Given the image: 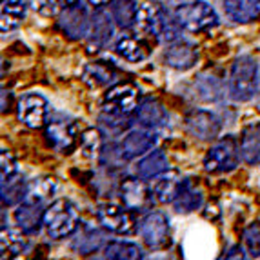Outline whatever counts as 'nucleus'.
<instances>
[{
    "label": "nucleus",
    "mask_w": 260,
    "mask_h": 260,
    "mask_svg": "<svg viewBox=\"0 0 260 260\" xmlns=\"http://www.w3.org/2000/svg\"><path fill=\"white\" fill-rule=\"evenodd\" d=\"M195 91L199 99L204 102H218L222 99V82L217 77H209V75H202L197 78L195 82Z\"/></svg>",
    "instance_id": "7c9ffc66"
},
{
    "label": "nucleus",
    "mask_w": 260,
    "mask_h": 260,
    "mask_svg": "<svg viewBox=\"0 0 260 260\" xmlns=\"http://www.w3.org/2000/svg\"><path fill=\"white\" fill-rule=\"evenodd\" d=\"M115 51L127 62H142L149 56V46L144 40L135 39V37H122L117 40Z\"/></svg>",
    "instance_id": "a878e982"
},
{
    "label": "nucleus",
    "mask_w": 260,
    "mask_h": 260,
    "mask_svg": "<svg viewBox=\"0 0 260 260\" xmlns=\"http://www.w3.org/2000/svg\"><path fill=\"white\" fill-rule=\"evenodd\" d=\"M27 187H29V184L24 180L22 173L18 177H15L13 180L4 182L2 184V204L4 206L20 204L27 193Z\"/></svg>",
    "instance_id": "2f4dec72"
},
{
    "label": "nucleus",
    "mask_w": 260,
    "mask_h": 260,
    "mask_svg": "<svg viewBox=\"0 0 260 260\" xmlns=\"http://www.w3.org/2000/svg\"><path fill=\"white\" fill-rule=\"evenodd\" d=\"M80 222V213L77 206L68 199H56L55 202L48 206L44 215V225L51 239H66L75 235Z\"/></svg>",
    "instance_id": "7ed1b4c3"
},
{
    "label": "nucleus",
    "mask_w": 260,
    "mask_h": 260,
    "mask_svg": "<svg viewBox=\"0 0 260 260\" xmlns=\"http://www.w3.org/2000/svg\"><path fill=\"white\" fill-rule=\"evenodd\" d=\"M222 258H246V255H244V249L240 246H233L231 249L225 251V255Z\"/></svg>",
    "instance_id": "4c0bfd02"
},
{
    "label": "nucleus",
    "mask_w": 260,
    "mask_h": 260,
    "mask_svg": "<svg viewBox=\"0 0 260 260\" xmlns=\"http://www.w3.org/2000/svg\"><path fill=\"white\" fill-rule=\"evenodd\" d=\"M140 235L149 249H166L171 246L169 218L162 211H151L140 222Z\"/></svg>",
    "instance_id": "6e6552de"
},
{
    "label": "nucleus",
    "mask_w": 260,
    "mask_h": 260,
    "mask_svg": "<svg viewBox=\"0 0 260 260\" xmlns=\"http://www.w3.org/2000/svg\"><path fill=\"white\" fill-rule=\"evenodd\" d=\"M24 17H26V0H2V11H0L2 33L17 29Z\"/></svg>",
    "instance_id": "bb28decb"
},
{
    "label": "nucleus",
    "mask_w": 260,
    "mask_h": 260,
    "mask_svg": "<svg viewBox=\"0 0 260 260\" xmlns=\"http://www.w3.org/2000/svg\"><path fill=\"white\" fill-rule=\"evenodd\" d=\"M111 17L118 27L122 29H129L137 24V17H139V6L135 0H113L111 4Z\"/></svg>",
    "instance_id": "cd10ccee"
},
{
    "label": "nucleus",
    "mask_w": 260,
    "mask_h": 260,
    "mask_svg": "<svg viewBox=\"0 0 260 260\" xmlns=\"http://www.w3.org/2000/svg\"><path fill=\"white\" fill-rule=\"evenodd\" d=\"M104 247V233L93 225L80 224L75 231L73 249L80 255H91Z\"/></svg>",
    "instance_id": "aec40b11"
},
{
    "label": "nucleus",
    "mask_w": 260,
    "mask_h": 260,
    "mask_svg": "<svg viewBox=\"0 0 260 260\" xmlns=\"http://www.w3.org/2000/svg\"><path fill=\"white\" fill-rule=\"evenodd\" d=\"M24 231L11 230L8 225H2V233H0V251H2V258H13V256H20L22 253L27 251V239H24Z\"/></svg>",
    "instance_id": "b1692460"
},
{
    "label": "nucleus",
    "mask_w": 260,
    "mask_h": 260,
    "mask_svg": "<svg viewBox=\"0 0 260 260\" xmlns=\"http://www.w3.org/2000/svg\"><path fill=\"white\" fill-rule=\"evenodd\" d=\"M193 0H168L169 6H173V8H178V6H184V4H189Z\"/></svg>",
    "instance_id": "58836bf2"
},
{
    "label": "nucleus",
    "mask_w": 260,
    "mask_h": 260,
    "mask_svg": "<svg viewBox=\"0 0 260 260\" xmlns=\"http://www.w3.org/2000/svg\"><path fill=\"white\" fill-rule=\"evenodd\" d=\"M102 256L111 260H140L144 251L139 244L126 242V240H113L102 247Z\"/></svg>",
    "instance_id": "c85d7f7f"
},
{
    "label": "nucleus",
    "mask_w": 260,
    "mask_h": 260,
    "mask_svg": "<svg viewBox=\"0 0 260 260\" xmlns=\"http://www.w3.org/2000/svg\"><path fill=\"white\" fill-rule=\"evenodd\" d=\"M62 8L66 6H77V4H84V0H60Z\"/></svg>",
    "instance_id": "ea45409f"
},
{
    "label": "nucleus",
    "mask_w": 260,
    "mask_h": 260,
    "mask_svg": "<svg viewBox=\"0 0 260 260\" xmlns=\"http://www.w3.org/2000/svg\"><path fill=\"white\" fill-rule=\"evenodd\" d=\"M135 26L139 27L140 33L149 35L155 40H158V42L166 44L178 40V33L182 29L175 13H169L168 9L162 4H158V2L140 6Z\"/></svg>",
    "instance_id": "f03ea898"
},
{
    "label": "nucleus",
    "mask_w": 260,
    "mask_h": 260,
    "mask_svg": "<svg viewBox=\"0 0 260 260\" xmlns=\"http://www.w3.org/2000/svg\"><path fill=\"white\" fill-rule=\"evenodd\" d=\"M113 78H115V70H113L111 66L106 64V62H91L82 71L84 84L89 86L91 89L108 86V84L113 82Z\"/></svg>",
    "instance_id": "c756f323"
},
{
    "label": "nucleus",
    "mask_w": 260,
    "mask_h": 260,
    "mask_svg": "<svg viewBox=\"0 0 260 260\" xmlns=\"http://www.w3.org/2000/svg\"><path fill=\"white\" fill-rule=\"evenodd\" d=\"M20 175V169H18V164L15 160L13 153L9 151V149H2L0 153V178H2V182H9V180H13L15 177Z\"/></svg>",
    "instance_id": "72a5a7b5"
},
{
    "label": "nucleus",
    "mask_w": 260,
    "mask_h": 260,
    "mask_svg": "<svg viewBox=\"0 0 260 260\" xmlns=\"http://www.w3.org/2000/svg\"><path fill=\"white\" fill-rule=\"evenodd\" d=\"M80 148H82L84 155L93 156L95 153L102 151V135L99 129H86L80 135Z\"/></svg>",
    "instance_id": "f704fd0d"
},
{
    "label": "nucleus",
    "mask_w": 260,
    "mask_h": 260,
    "mask_svg": "<svg viewBox=\"0 0 260 260\" xmlns=\"http://www.w3.org/2000/svg\"><path fill=\"white\" fill-rule=\"evenodd\" d=\"M169 117L164 106L155 99H146L137 108V122L146 129H160L168 124Z\"/></svg>",
    "instance_id": "a211bd4d"
},
{
    "label": "nucleus",
    "mask_w": 260,
    "mask_h": 260,
    "mask_svg": "<svg viewBox=\"0 0 260 260\" xmlns=\"http://www.w3.org/2000/svg\"><path fill=\"white\" fill-rule=\"evenodd\" d=\"M240 156V144H237L233 137H225L208 151L204 169L208 173H230L239 166Z\"/></svg>",
    "instance_id": "423d86ee"
},
{
    "label": "nucleus",
    "mask_w": 260,
    "mask_h": 260,
    "mask_svg": "<svg viewBox=\"0 0 260 260\" xmlns=\"http://www.w3.org/2000/svg\"><path fill=\"white\" fill-rule=\"evenodd\" d=\"M202 206V193L195 187L191 178H184L177 199L173 200V208L177 213H193Z\"/></svg>",
    "instance_id": "393cba45"
},
{
    "label": "nucleus",
    "mask_w": 260,
    "mask_h": 260,
    "mask_svg": "<svg viewBox=\"0 0 260 260\" xmlns=\"http://www.w3.org/2000/svg\"><path fill=\"white\" fill-rule=\"evenodd\" d=\"M29 6L44 17H55L58 13V6L62 4L60 0H29Z\"/></svg>",
    "instance_id": "c9c22d12"
},
{
    "label": "nucleus",
    "mask_w": 260,
    "mask_h": 260,
    "mask_svg": "<svg viewBox=\"0 0 260 260\" xmlns=\"http://www.w3.org/2000/svg\"><path fill=\"white\" fill-rule=\"evenodd\" d=\"M55 193L53 178H35L29 182L27 193L15 209V222L26 235H35L44 225L46 215V200Z\"/></svg>",
    "instance_id": "f257e3e1"
},
{
    "label": "nucleus",
    "mask_w": 260,
    "mask_h": 260,
    "mask_svg": "<svg viewBox=\"0 0 260 260\" xmlns=\"http://www.w3.org/2000/svg\"><path fill=\"white\" fill-rule=\"evenodd\" d=\"M244 249L249 256H260V220L249 224L244 231Z\"/></svg>",
    "instance_id": "473e14b6"
},
{
    "label": "nucleus",
    "mask_w": 260,
    "mask_h": 260,
    "mask_svg": "<svg viewBox=\"0 0 260 260\" xmlns=\"http://www.w3.org/2000/svg\"><path fill=\"white\" fill-rule=\"evenodd\" d=\"M222 8L237 24H249L260 18V0H224Z\"/></svg>",
    "instance_id": "6ab92c4d"
},
{
    "label": "nucleus",
    "mask_w": 260,
    "mask_h": 260,
    "mask_svg": "<svg viewBox=\"0 0 260 260\" xmlns=\"http://www.w3.org/2000/svg\"><path fill=\"white\" fill-rule=\"evenodd\" d=\"M139 89L131 84H115L104 95V113L111 117L127 118L139 108Z\"/></svg>",
    "instance_id": "0eeeda50"
},
{
    "label": "nucleus",
    "mask_w": 260,
    "mask_h": 260,
    "mask_svg": "<svg viewBox=\"0 0 260 260\" xmlns=\"http://www.w3.org/2000/svg\"><path fill=\"white\" fill-rule=\"evenodd\" d=\"M17 117L24 126L31 129H40L48 124L49 104L39 93H27L22 95L17 102Z\"/></svg>",
    "instance_id": "1a4fd4ad"
},
{
    "label": "nucleus",
    "mask_w": 260,
    "mask_h": 260,
    "mask_svg": "<svg viewBox=\"0 0 260 260\" xmlns=\"http://www.w3.org/2000/svg\"><path fill=\"white\" fill-rule=\"evenodd\" d=\"M164 60L169 68L178 71H187L199 60V51L197 46H193L191 42L186 40H175L168 46L164 53Z\"/></svg>",
    "instance_id": "f3484780"
},
{
    "label": "nucleus",
    "mask_w": 260,
    "mask_h": 260,
    "mask_svg": "<svg viewBox=\"0 0 260 260\" xmlns=\"http://www.w3.org/2000/svg\"><path fill=\"white\" fill-rule=\"evenodd\" d=\"M186 129L195 139L202 140V142H211V140L218 139L222 124L215 113L206 111V109H193L186 117Z\"/></svg>",
    "instance_id": "f8f14e48"
},
{
    "label": "nucleus",
    "mask_w": 260,
    "mask_h": 260,
    "mask_svg": "<svg viewBox=\"0 0 260 260\" xmlns=\"http://www.w3.org/2000/svg\"><path fill=\"white\" fill-rule=\"evenodd\" d=\"M258 64L253 56H237L230 71V93L237 102H247L258 91Z\"/></svg>",
    "instance_id": "20e7f679"
},
{
    "label": "nucleus",
    "mask_w": 260,
    "mask_h": 260,
    "mask_svg": "<svg viewBox=\"0 0 260 260\" xmlns=\"http://www.w3.org/2000/svg\"><path fill=\"white\" fill-rule=\"evenodd\" d=\"M93 6H96V8H104L106 4H111L113 0H89Z\"/></svg>",
    "instance_id": "a19ab883"
},
{
    "label": "nucleus",
    "mask_w": 260,
    "mask_h": 260,
    "mask_svg": "<svg viewBox=\"0 0 260 260\" xmlns=\"http://www.w3.org/2000/svg\"><path fill=\"white\" fill-rule=\"evenodd\" d=\"M127 209L117 204H102L96 209V220L106 231L115 235H133L135 220Z\"/></svg>",
    "instance_id": "9b49d317"
},
{
    "label": "nucleus",
    "mask_w": 260,
    "mask_h": 260,
    "mask_svg": "<svg viewBox=\"0 0 260 260\" xmlns=\"http://www.w3.org/2000/svg\"><path fill=\"white\" fill-rule=\"evenodd\" d=\"M58 24L62 31L73 40H80L87 37L89 26H91V18L87 15V9L84 4L77 6H66L58 15Z\"/></svg>",
    "instance_id": "ddd939ff"
},
{
    "label": "nucleus",
    "mask_w": 260,
    "mask_h": 260,
    "mask_svg": "<svg viewBox=\"0 0 260 260\" xmlns=\"http://www.w3.org/2000/svg\"><path fill=\"white\" fill-rule=\"evenodd\" d=\"M204 217L208 218V220H215V218L220 217V209H218V206L213 202V204H208V208H206L204 211Z\"/></svg>",
    "instance_id": "e433bc0d"
},
{
    "label": "nucleus",
    "mask_w": 260,
    "mask_h": 260,
    "mask_svg": "<svg viewBox=\"0 0 260 260\" xmlns=\"http://www.w3.org/2000/svg\"><path fill=\"white\" fill-rule=\"evenodd\" d=\"M240 155L246 164H260V122L244 127L240 135Z\"/></svg>",
    "instance_id": "5701e85b"
},
{
    "label": "nucleus",
    "mask_w": 260,
    "mask_h": 260,
    "mask_svg": "<svg viewBox=\"0 0 260 260\" xmlns=\"http://www.w3.org/2000/svg\"><path fill=\"white\" fill-rule=\"evenodd\" d=\"M169 169V162L168 156L162 151L155 149V151H149L140 158L137 164H135V175L144 180H149V178H156L160 177L162 173H166Z\"/></svg>",
    "instance_id": "4be33fe9"
},
{
    "label": "nucleus",
    "mask_w": 260,
    "mask_h": 260,
    "mask_svg": "<svg viewBox=\"0 0 260 260\" xmlns=\"http://www.w3.org/2000/svg\"><path fill=\"white\" fill-rule=\"evenodd\" d=\"M120 195L124 200V206L129 209H148L155 200L153 189L144 182V178H127L120 186Z\"/></svg>",
    "instance_id": "dca6fc26"
},
{
    "label": "nucleus",
    "mask_w": 260,
    "mask_h": 260,
    "mask_svg": "<svg viewBox=\"0 0 260 260\" xmlns=\"http://www.w3.org/2000/svg\"><path fill=\"white\" fill-rule=\"evenodd\" d=\"M182 180L180 175L177 171H166L160 177H156L155 184L151 186L153 195H155L156 202L160 204H173V200L177 199L178 191H180V186H182Z\"/></svg>",
    "instance_id": "412c9836"
},
{
    "label": "nucleus",
    "mask_w": 260,
    "mask_h": 260,
    "mask_svg": "<svg viewBox=\"0 0 260 260\" xmlns=\"http://www.w3.org/2000/svg\"><path fill=\"white\" fill-rule=\"evenodd\" d=\"M46 137H48L49 144H51L56 151L70 153L75 148V142H77V127H75V122L70 120L62 113H55L53 117L48 118Z\"/></svg>",
    "instance_id": "9d476101"
},
{
    "label": "nucleus",
    "mask_w": 260,
    "mask_h": 260,
    "mask_svg": "<svg viewBox=\"0 0 260 260\" xmlns=\"http://www.w3.org/2000/svg\"><path fill=\"white\" fill-rule=\"evenodd\" d=\"M173 13L182 29L189 31V33H200V31H208L218 26L217 11L202 0H193L189 4L178 6L175 8Z\"/></svg>",
    "instance_id": "39448f33"
},
{
    "label": "nucleus",
    "mask_w": 260,
    "mask_h": 260,
    "mask_svg": "<svg viewBox=\"0 0 260 260\" xmlns=\"http://www.w3.org/2000/svg\"><path fill=\"white\" fill-rule=\"evenodd\" d=\"M156 142H158V137L155 131L142 127V129H131L118 146H120L122 158L127 162L149 153L156 146Z\"/></svg>",
    "instance_id": "4468645a"
},
{
    "label": "nucleus",
    "mask_w": 260,
    "mask_h": 260,
    "mask_svg": "<svg viewBox=\"0 0 260 260\" xmlns=\"http://www.w3.org/2000/svg\"><path fill=\"white\" fill-rule=\"evenodd\" d=\"M113 17L104 8H96V11L91 17V26H89V33H87V51L95 53L104 49L108 42L113 37Z\"/></svg>",
    "instance_id": "2eb2a0df"
}]
</instances>
